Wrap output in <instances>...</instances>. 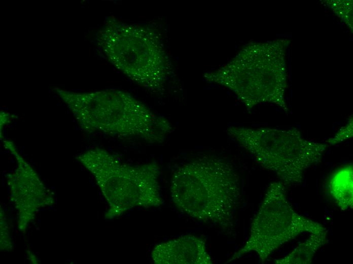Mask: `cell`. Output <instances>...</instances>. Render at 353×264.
Returning <instances> with one entry per match:
<instances>
[{
    "mask_svg": "<svg viewBox=\"0 0 353 264\" xmlns=\"http://www.w3.org/2000/svg\"><path fill=\"white\" fill-rule=\"evenodd\" d=\"M1 249L7 251L12 249L13 246L10 237L8 225L5 221L4 213H1Z\"/></svg>",
    "mask_w": 353,
    "mask_h": 264,
    "instance_id": "cell-12",
    "label": "cell"
},
{
    "mask_svg": "<svg viewBox=\"0 0 353 264\" xmlns=\"http://www.w3.org/2000/svg\"><path fill=\"white\" fill-rule=\"evenodd\" d=\"M98 43L109 60L133 82L151 90L162 87V54L151 29L111 21L100 31Z\"/></svg>",
    "mask_w": 353,
    "mask_h": 264,
    "instance_id": "cell-6",
    "label": "cell"
},
{
    "mask_svg": "<svg viewBox=\"0 0 353 264\" xmlns=\"http://www.w3.org/2000/svg\"><path fill=\"white\" fill-rule=\"evenodd\" d=\"M309 237L300 243L287 255L274 261L276 264H310L316 252L328 242L327 229L309 234Z\"/></svg>",
    "mask_w": 353,
    "mask_h": 264,
    "instance_id": "cell-10",
    "label": "cell"
},
{
    "mask_svg": "<svg viewBox=\"0 0 353 264\" xmlns=\"http://www.w3.org/2000/svg\"><path fill=\"white\" fill-rule=\"evenodd\" d=\"M157 264H211L205 241L192 235H184L159 243L151 252Z\"/></svg>",
    "mask_w": 353,
    "mask_h": 264,
    "instance_id": "cell-8",
    "label": "cell"
},
{
    "mask_svg": "<svg viewBox=\"0 0 353 264\" xmlns=\"http://www.w3.org/2000/svg\"><path fill=\"white\" fill-rule=\"evenodd\" d=\"M353 137L352 118L350 117L347 123L327 141L328 145H334L349 139Z\"/></svg>",
    "mask_w": 353,
    "mask_h": 264,
    "instance_id": "cell-11",
    "label": "cell"
},
{
    "mask_svg": "<svg viewBox=\"0 0 353 264\" xmlns=\"http://www.w3.org/2000/svg\"><path fill=\"white\" fill-rule=\"evenodd\" d=\"M55 92L88 133L160 143L172 130L167 119L122 90L77 92L57 88Z\"/></svg>",
    "mask_w": 353,
    "mask_h": 264,
    "instance_id": "cell-1",
    "label": "cell"
},
{
    "mask_svg": "<svg viewBox=\"0 0 353 264\" xmlns=\"http://www.w3.org/2000/svg\"><path fill=\"white\" fill-rule=\"evenodd\" d=\"M170 191L183 213L225 230L234 226L241 189L239 175L228 160L204 156L183 164L172 175Z\"/></svg>",
    "mask_w": 353,
    "mask_h": 264,
    "instance_id": "cell-2",
    "label": "cell"
},
{
    "mask_svg": "<svg viewBox=\"0 0 353 264\" xmlns=\"http://www.w3.org/2000/svg\"><path fill=\"white\" fill-rule=\"evenodd\" d=\"M326 229L294 209L287 199L283 183H271L252 221L248 239L225 263L251 252L256 253L260 262L264 263L276 250L300 235Z\"/></svg>",
    "mask_w": 353,
    "mask_h": 264,
    "instance_id": "cell-5",
    "label": "cell"
},
{
    "mask_svg": "<svg viewBox=\"0 0 353 264\" xmlns=\"http://www.w3.org/2000/svg\"><path fill=\"white\" fill-rule=\"evenodd\" d=\"M229 137L250 152L263 168L274 173L285 185L301 184L305 171L319 163L327 143L304 138L297 128H247L231 126Z\"/></svg>",
    "mask_w": 353,
    "mask_h": 264,
    "instance_id": "cell-4",
    "label": "cell"
},
{
    "mask_svg": "<svg viewBox=\"0 0 353 264\" xmlns=\"http://www.w3.org/2000/svg\"><path fill=\"white\" fill-rule=\"evenodd\" d=\"M3 145L15 157L16 168L7 177L10 196L18 213V226L24 232L41 207L53 204L51 191L33 168L18 152L14 142L4 139Z\"/></svg>",
    "mask_w": 353,
    "mask_h": 264,
    "instance_id": "cell-7",
    "label": "cell"
},
{
    "mask_svg": "<svg viewBox=\"0 0 353 264\" xmlns=\"http://www.w3.org/2000/svg\"><path fill=\"white\" fill-rule=\"evenodd\" d=\"M352 165H346L333 173L328 182V190L338 207L342 210L352 208Z\"/></svg>",
    "mask_w": 353,
    "mask_h": 264,
    "instance_id": "cell-9",
    "label": "cell"
},
{
    "mask_svg": "<svg viewBox=\"0 0 353 264\" xmlns=\"http://www.w3.org/2000/svg\"><path fill=\"white\" fill-rule=\"evenodd\" d=\"M92 175L109 208L107 219L137 207H158L163 203L159 182L161 169L153 161L132 164L122 162L108 150L95 147L76 157Z\"/></svg>",
    "mask_w": 353,
    "mask_h": 264,
    "instance_id": "cell-3",
    "label": "cell"
}]
</instances>
